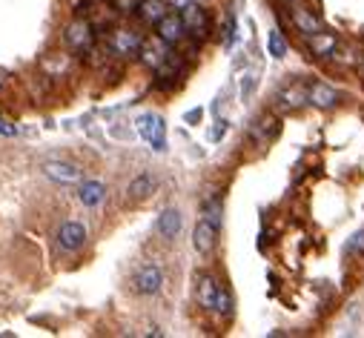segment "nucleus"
I'll return each instance as SVG.
<instances>
[{"instance_id":"1","label":"nucleus","mask_w":364,"mask_h":338,"mask_svg":"<svg viewBox=\"0 0 364 338\" xmlns=\"http://www.w3.org/2000/svg\"><path fill=\"white\" fill-rule=\"evenodd\" d=\"M135 126H138V135L144 138L155 152L167 149V126H164L161 115H155V112H144V115H138Z\"/></svg>"},{"instance_id":"2","label":"nucleus","mask_w":364,"mask_h":338,"mask_svg":"<svg viewBox=\"0 0 364 338\" xmlns=\"http://www.w3.org/2000/svg\"><path fill=\"white\" fill-rule=\"evenodd\" d=\"M141 43H144V38H141V32L126 29V26L112 29V32H109V38H106L109 52L118 55V58H135V55L141 52Z\"/></svg>"},{"instance_id":"3","label":"nucleus","mask_w":364,"mask_h":338,"mask_svg":"<svg viewBox=\"0 0 364 338\" xmlns=\"http://www.w3.org/2000/svg\"><path fill=\"white\" fill-rule=\"evenodd\" d=\"M161 284H164V272H161V267H155V264L141 267L135 276H132V289H135L138 295H155V293H161Z\"/></svg>"},{"instance_id":"4","label":"nucleus","mask_w":364,"mask_h":338,"mask_svg":"<svg viewBox=\"0 0 364 338\" xmlns=\"http://www.w3.org/2000/svg\"><path fill=\"white\" fill-rule=\"evenodd\" d=\"M86 244V227L81 221H63L58 230V247L63 252H77Z\"/></svg>"},{"instance_id":"5","label":"nucleus","mask_w":364,"mask_h":338,"mask_svg":"<svg viewBox=\"0 0 364 338\" xmlns=\"http://www.w3.org/2000/svg\"><path fill=\"white\" fill-rule=\"evenodd\" d=\"M178 14H181V21L186 26V35H204V32L210 29V14H207V9L198 3V0L186 3Z\"/></svg>"},{"instance_id":"6","label":"nucleus","mask_w":364,"mask_h":338,"mask_svg":"<svg viewBox=\"0 0 364 338\" xmlns=\"http://www.w3.org/2000/svg\"><path fill=\"white\" fill-rule=\"evenodd\" d=\"M158 38H161L164 43H169V46L181 43V40L186 38V26H184V21H181V14L167 12L164 18L158 21Z\"/></svg>"},{"instance_id":"7","label":"nucleus","mask_w":364,"mask_h":338,"mask_svg":"<svg viewBox=\"0 0 364 338\" xmlns=\"http://www.w3.org/2000/svg\"><path fill=\"white\" fill-rule=\"evenodd\" d=\"M141 60L147 63V67H152V69H161L164 63L172 58V52H169V43H164L161 38H155V40H144L141 43Z\"/></svg>"},{"instance_id":"8","label":"nucleus","mask_w":364,"mask_h":338,"mask_svg":"<svg viewBox=\"0 0 364 338\" xmlns=\"http://www.w3.org/2000/svg\"><path fill=\"white\" fill-rule=\"evenodd\" d=\"M66 43L72 46L75 52H89L92 43H95V29L89 21H75L66 29Z\"/></svg>"},{"instance_id":"9","label":"nucleus","mask_w":364,"mask_h":338,"mask_svg":"<svg viewBox=\"0 0 364 338\" xmlns=\"http://www.w3.org/2000/svg\"><path fill=\"white\" fill-rule=\"evenodd\" d=\"M215 235H218V227H213L207 218H201L195 224V232H193V247H195V252L198 255H210L215 250V241H218Z\"/></svg>"},{"instance_id":"10","label":"nucleus","mask_w":364,"mask_h":338,"mask_svg":"<svg viewBox=\"0 0 364 338\" xmlns=\"http://www.w3.org/2000/svg\"><path fill=\"white\" fill-rule=\"evenodd\" d=\"M290 21H293V26L302 32L304 38H310V35H315V32H321L324 29V23L315 18L313 14V9H307V6H293V12H290Z\"/></svg>"},{"instance_id":"11","label":"nucleus","mask_w":364,"mask_h":338,"mask_svg":"<svg viewBox=\"0 0 364 338\" xmlns=\"http://www.w3.org/2000/svg\"><path fill=\"white\" fill-rule=\"evenodd\" d=\"M43 175L58 181V184H77L81 181V169L75 164H66V160H49V164L43 167Z\"/></svg>"},{"instance_id":"12","label":"nucleus","mask_w":364,"mask_h":338,"mask_svg":"<svg viewBox=\"0 0 364 338\" xmlns=\"http://www.w3.org/2000/svg\"><path fill=\"white\" fill-rule=\"evenodd\" d=\"M339 89L336 86H327V84H313L307 92V101L319 109H336L339 106Z\"/></svg>"},{"instance_id":"13","label":"nucleus","mask_w":364,"mask_h":338,"mask_svg":"<svg viewBox=\"0 0 364 338\" xmlns=\"http://www.w3.org/2000/svg\"><path fill=\"white\" fill-rule=\"evenodd\" d=\"M181 227H184V218H181L178 209H164L161 218H158V224H155L158 235H161L164 241H175L178 232H181Z\"/></svg>"},{"instance_id":"14","label":"nucleus","mask_w":364,"mask_h":338,"mask_svg":"<svg viewBox=\"0 0 364 338\" xmlns=\"http://www.w3.org/2000/svg\"><path fill=\"white\" fill-rule=\"evenodd\" d=\"M135 12L147 26H158V21L169 12V3H167V0H141Z\"/></svg>"},{"instance_id":"15","label":"nucleus","mask_w":364,"mask_h":338,"mask_svg":"<svg viewBox=\"0 0 364 338\" xmlns=\"http://www.w3.org/2000/svg\"><path fill=\"white\" fill-rule=\"evenodd\" d=\"M77 201H81L84 206H89V209L101 206L106 201V186L101 181H84L81 186H77Z\"/></svg>"},{"instance_id":"16","label":"nucleus","mask_w":364,"mask_h":338,"mask_svg":"<svg viewBox=\"0 0 364 338\" xmlns=\"http://www.w3.org/2000/svg\"><path fill=\"white\" fill-rule=\"evenodd\" d=\"M218 278H213V276H201L198 278V287H195V293H198V304L204 310H215V295H218Z\"/></svg>"},{"instance_id":"17","label":"nucleus","mask_w":364,"mask_h":338,"mask_svg":"<svg viewBox=\"0 0 364 338\" xmlns=\"http://www.w3.org/2000/svg\"><path fill=\"white\" fill-rule=\"evenodd\" d=\"M310 40V52L315 58H327V55H333L336 52V46H339V38L336 35H330V32H315V35L307 38Z\"/></svg>"},{"instance_id":"18","label":"nucleus","mask_w":364,"mask_h":338,"mask_svg":"<svg viewBox=\"0 0 364 338\" xmlns=\"http://www.w3.org/2000/svg\"><path fill=\"white\" fill-rule=\"evenodd\" d=\"M152 189H155V178H152V175H141V178H135L130 184V189H126V192H130L132 201H144Z\"/></svg>"},{"instance_id":"19","label":"nucleus","mask_w":364,"mask_h":338,"mask_svg":"<svg viewBox=\"0 0 364 338\" xmlns=\"http://www.w3.org/2000/svg\"><path fill=\"white\" fill-rule=\"evenodd\" d=\"M287 40H284V35L278 29H270V35H267V52H270V58H276V60H281L284 55H287Z\"/></svg>"},{"instance_id":"20","label":"nucleus","mask_w":364,"mask_h":338,"mask_svg":"<svg viewBox=\"0 0 364 338\" xmlns=\"http://www.w3.org/2000/svg\"><path fill=\"white\" fill-rule=\"evenodd\" d=\"M221 213H224V206H221L218 198H213V201L204 204V218H207L213 227H218V230H221V221H224V215H221Z\"/></svg>"},{"instance_id":"21","label":"nucleus","mask_w":364,"mask_h":338,"mask_svg":"<svg viewBox=\"0 0 364 338\" xmlns=\"http://www.w3.org/2000/svg\"><path fill=\"white\" fill-rule=\"evenodd\" d=\"M213 313H218V315H230L232 313V295H230V289L221 284L218 287V295H215V310Z\"/></svg>"},{"instance_id":"22","label":"nucleus","mask_w":364,"mask_h":338,"mask_svg":"<svg viewBox=\"0 0 364 338\" xmlns=\"http://www.w3.org/2000/svg\"><path fill=\"white\" fill-rule=\"evenodd\" d=\"M278 101H281L284 106H287V109H298V106H302V104L307 101V95H304L302 89H287V92H281V95H278Z\"/></svg>"},{"instance_id":"23","label":"nucleus","mask_w":364,"mask_h":338,"mask_svg":"<svg viewBox=\"0 0 364 338\" xmlns=\"http://www.w3.org/2000/svg\"><path fill=\"white\" fill-rule=\"evenodd\" d=\"M347 252H364V230H359V232L350 238V244H347Z\"/></svg>"},{"instance_id":"24","label":"nucleus","mask_w":364,"mask_h":338,"mask_svg":"<svg viewBox=\"0 0 364 338\" xmlns=\"http://www.w3.org/2000/svg\"><path fill=\"white\" fill-rule=\"evenodd\" d=\"M232 40H235V18H232V14H227V32H224V43H227V46H232Z\"/></svg>"},{"instance_id":"25","label":"nucleus","mask_w":364,"mask_h":338,"mask_svg":"<svg viewBox=\"0 0 364 338\" xmlns=\"http://www.w3.org/2000/svg\"><path fill=\"white\" fill-rule=\"evenodd\" d=\"M138 3H141V0H115V6H118L121 12H135Z\"/></svg>"},{"instance_id":"26","label":"nucleus","mask_w":364,"mask_h":338,"mask_svg":"<svg viewBox=\"0 0 364 338\" xmlns=\"http://www.w3.org/2000/svg\"><path fill=\"white\" fill-rule=\"evenodd\" d=\"M252 86H256V75H247V84H241V95H244V98L252 92Z\"/></svg>"},{"instance_id":"27","label":"nucleus","mask_w":364,"mask_h":338,"mask_svg":"<svg viewBox=\"0 0 364 338\" xmlns=\"http://www.w3.org/2000/svg\"><path fill=\"white\" fill-rule=\"evenodd\" d=\"M224 132H227V121H218V126H215V130H213V141L224 138Z\"/></svg>"},{"instance_id":"28","label":"nucleus","mask_w":364,"mask_h":338,"mask_svg":"<svg viewBox=\"0 0 364 338\" xmlns=\"http://www.w3.org/2000/svg\"><path fill=\"white\" fill-rule=\"evenodd\" d=\"M14 132H18V130H14V126H12V123H6V121H0V135H6V138H12Z\"/></svg>"},{"instance_id":"29","label":"nucleus","mask_w":364,"mask_h":338,"mask_svg":"<svg viewBox=\"0 0 364 338\" xmlns=\"http://www.w3.org/2000/svg\"><path fill=\"white\" fill-rule=\"evenodd\" d=\"M186 121H189V123L201 121V109H189V112H186Z\"/></svg>"},{"instance_id":"30","label":"nucleus","mask_w":364,"mask_h":338,"mask_svg":"<svg viewBox=\"0 0 364 338\" xmlns=\"http://www.w3.org/2000/svg\"><path fill=\"white\" fill-rule=\"evenodd\" d=\"M284 3H295V0H284Z\"/></svg>"}]
</instances>
